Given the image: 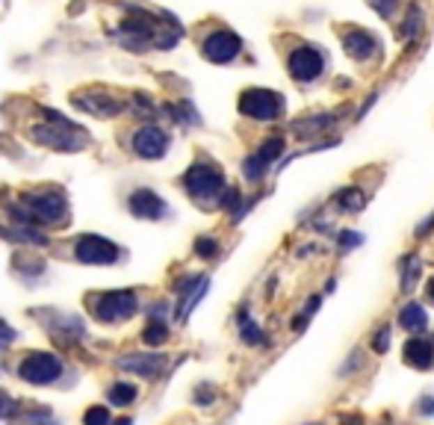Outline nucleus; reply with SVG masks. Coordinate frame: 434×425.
I'll use <instances>...</instances> for the list:
<instances>
[{"instance_id":"nucleus-7","label":"nucleus","mask_w":434,"mask_h":425,"mask_svg":"<svg viewBox=\"0 0 434 425\" xmlns=\"http://www.w3.org/2000/svg\"><path fill=\"white\" fill-rule=\"evenodd\" d=\"M18 375L27 384H51L62 375V360L51 352H33L24 357V364L18 366Z\"/></svg>"},{"instance_id":"nucleus-32","label":"nucleus","mask_w":434,"mask_h":425,"mask_svg":"<svg viewBox=\"0 0 434 425\" xmlns=\"http://www.w3.org/2000/svg\"><path fill=\"white\" fill-rule=\"evenodd\" d=\"M417 414L419 417H434V396H423V399H419Z\"/></svg>"},{"instance_id":"nucleus-36","label":"nucleus","mask_w":434,"mask_h":425,"mask_svg":"<svg viewBox=\"0 0 434 425\" xmlns=\"http://www.w3.org/2000/svg\"><path fill=\"white\" fill-rule=\"evenodd\" d=\"M113 425H133V422H130L127 417H124V419H118V422H113Z\"/></svg>"},{"instance_id":"nucleus-22","label":"nucleus","mask_w":434,"mask_h":425,"mask_svg":"<svg viewBox=\"0 0 434 425\" xmlns=\"http://www.w3.org/2000/svg\"><path fill=\"white\" fill-rule=\"evenodd\" d=\"M423 9H419L417 3H411V9H408V18H405V39L408 42H414L417 39V36H419V30H423Z\"/></svg>"},{"instance_id":"nucleus-1","label":"nucleus","mask_w":434,"mask_h":425,"mask_svg":"<svg viewBox=\"0 0 434 425\" xmlns=\"http://www.w3.org/2000/svg\"><path fill=\"white\" fill-rule=\"evenodd\" d=\"M127 12L130 15L118 21V27L109 30V36L127 51H169L183 36L175 18L157 15V12H148L139 6H127Z\"/></svg>"},{"instance_id":"nucleus-24","label":"nucleus","mask_w":434,"mask_h":425,"mask_svg":"<svg viewBox=\"0 0 434 425\" xmlns=\"http://www.w3.org/2000/svg\"><path fill=\"white\" fill-rule=\"evenodd\" d=\"M269 171V162L260 157V154H251L245 162H242V174H245V180H260L263 174Z\"/></svg>"},{"instance_id":"nucleus-23","label":"nucleus","mask_w":434,"mask_h":425,"mask_svg":"<svg viewBox=\"0 0 434 425\" xmlns=\"http://www.w3.org/2000/svg\"><path fill=\"white\" fill-rule=\"evenodd\" d=\"M419 272H423V263H419L417 257H405L402 263V290H414L417 281H419Z\"/></svg>"},{"instance_id":"nucleus-18","label":"nucleus","mask_w":434,"mask_h":425,"mask_svg":"<svg viewBox=\"0 0 434 425\" xmlns=\"http://www.w3.org/2000/svg\"><path fill=\"white\" fill-rule=\"evenodd\" d=\"M334 204H337L343 212H357L364 207V192L355 190V186H346V190H340L334 195Z\"/></svg>"},{"instance_id":"nucleus-16","label":"nucleus","mask_w":434,"mask_h":425,"mask_svg":"<svg viewBox=\"0 0 434 425\" xmlns=\"http://www.w3.org/2000/svg\"><path fill=\"white\" fill-rule=\"evenodd\" d=\"M343 47H346V54H349L352 59H361V62L378 56V51H381L378 39L372 33H366V30H349L343 36Z\"/></svg>"},{"instance_id":"nucleus-12","label":"nucleus","mask_w":434,"mask_h":425,"mask_svg":"<svg viewBox=\"0 0 434 425\" xmlns=\"http://www.w3.org/2000/svg\"><path fill=\"white\" fill-rule=\"evenodd\" d=\"M133 151L139 154V157H145V160L166 157V151H169V133L154 128V124H148V128L133 133Z\"/></svg>"},{"instance_id":"nucleus-17","label":"nucleus","mask_w":434,"mask_h":425,"mask_svg":"<svg viewBox=\"0 0 434 425\" xmlns=\"http://www.w3.org/2000/svg\"><path fill=\"white\" fill-rule=\"evenodd\" d=\"M399 325H402V331H408L411 337L423 334V331L428 328V314H426V307L417 304V302H408V304L399 310Z\"/></svg>"},{"instance_id":"nucleus-27","label":"nucleus","mask_w":434,"mask_h":425,"mask_svg":"<svg viewBox=\"0 0 434 425\" xmlns=\"http://www.w3.org/2000/svg\"><path fill=\"white\" fill-rule=\"evenodd\" d=\"M387 348H390V328H387V325H381V328L375 331V337H372V352L384 355Z\"/></svg>"},{"instance_id":"nucleus-8","label":"nucleus","mask_w":434,"mask_h":425,"mask_svg":"<svg viewBox=\"0 0 434 425\" xmlns=\"http://www.w3.org/2000/svg\"><path fill=\"white\" fill-rule=\"evenodd\" d=\"M74 257L86 266H109L118 260V248L98 233H83L74 245Z\"/></svg>"},{"instance_id":"nucleus-6","label":"nucleus","mask_w":434,"mask_h":425,"mask_svg":"<svg viewBox=\"0 0 434 425\" xmlns=\"http://www.w3.org/2000/svg\"><path fill=\"white\" fill-rule=\"evenodd\" d=\"M136 293L133 290H116L95 298V316L101 322H124L136 314Z\"/></svg>"},{"instance_id":"nucleus-33","label":"nucleus","mask_w":434,"mask_h":425,"mask_svg":"<svg viewBox=\"0 0 434 425\" xmlns=\"http://www.w3.org/2000/svg\"><path fill=\"white\" fill-rule=\"evenodd\" d=\"M12 340H15V331H12L9 325H6L3 319H0V348H6Z\"/></svg>"},{"instance_id":"nucleus-11","label":"nucleus","mask_w":434,"mask_h":425,"mask_svg":"<svg viewBox=\"0 0 434 425\" xmlns=\"http://www.w3.org/2000/svg\"><path fill=\"white\" fill-rule=\"evenodd\" d=\"M71 101H74V107H77V109L89 112V116H98V118H113V116H118V112L124 109V104L118 101L113 92H101V89L77 92Z\"/></svg>"},{"instance_id":"nucleus-31","label":"nucleus","mask_w":434,"mask_h":425,"mask_svg":"<svg viewBox=\"0 0 434 425\" xmlns=\"http://www.w3.org/2000/svg\"><path fill=\"white\" fill-rule=\"evenodd\" d=\"M369 3H372V9H375L381 18H390L396 12V6H399V0H369Z\"/></svg>"},{"instance_id":"nucleus-19","label":"nucleus","mask_w":434,"mask_h":425,"mask_svg":"<svg viewBox=\"0 0 434 425\" xmlns=\"http://www.w3.org/2000/svg\"><path fill=\"white\" fill-rule=\"evenodd\" d=\"M240 337H242L248 346H260V343L266 340L263 331H260V325L251 322V316H248V310H242V314H240Z\"/></svg>"},{"instance_id":"nucleus-14","label":"nucleus","mask_w":434,"mask_h":425,"mask_svg":"<svg viewBox=\"0 0 434 425\" xmlns=\"http://www.w3.org/2000/svg\"><path fill=\"white\" fill-rule=\"evenodd\" d=\"M402 360L408 366L419 369V372L431 369L434 366V340H428V337H423V334L408 337L405 348H402Z\"/></svg>"},{"instance_id":"nucleus-37","label":"nucleus","mask_w":434,"mask_h":425,"mask_svg":"<svg viewBox=\"0 0 434 425\" xmlns=\"http://www.w3.org/2000/svg\"><path fill=\"white\" fill-rule=\"evenodd\" d=\"M304 425H319V422H304Z\"/></svg>"},{"instance_id":"nucleus-35","label":"nucleus","mask_w":434,"mask_h":425,"mask_svg":"<svg viewBox=\"0 0 434 425\" xmlns=\"http://www.w3.org/2000/svg\"><path fill=\"white\" fill-rule=\"evenodd\" d=\"M426 298H428V302L434 304V275H431V281L426 284Z\"/></svg>"},{"instance_id":"nucleus-21","label":"nucleus","mask_w":434,"mask_h":425,"mask_svg":"<svg viewBox=\"0 0 434 425\" xmlns=\"http://www.w3.org/2000/svg\"><path fill=\"white\" fill-rule=\"evenodd\" d=\"M109 402L118 405V408H124V405L136 402V387H133V384H127V381L113 384V387H109Z\"/></svg>"},{"instance_id":"nucleus-15","label":"nucleus","mask_w":434,"mask_h":425,"mask_svg":"<svg viewBox=\"0 0 434 425\" xmlns=\"http://www.w3.org/2000/svg\"><path fill=\"white\" fill-rule=\"evenodd\" d=\"M118 369L136 372L139 378H157V375L166 369V355H142V352L124 355V357H118Z\"/></svg>"},{"instance_id":"nucleus-4","label":"nucleus","mask_w":434,"mask_h":425,"mask_svg":"<svg viewBox=\"0 0 434 425\" xmlns=\"http://www.w3.org/2000/svg\"><path fill=\"white\" fill-rule=\"evenodd\" d=\"M183 186H186V192L201 204L219 201L228 190L225 174H222V169H216L213 162H195V166H189L186 174H183Z\"/></svg>"},{"instance_id":"nucleus-29","label":"nucleus","mask_w":434,"mask_h":425,"mask_svg":"<svg viewBox=\"0 0 434 425\" xmlns=\"http://www.w3.org/2000/svg\"><path fill=\"white\" fill-rule=\"evenodd\" d=\"M195 252L201 257H213V254H219V242L210 240V236H201V240L195 242Z\"/></svg>"},{"instance_id":"nucleus-10","label":"nucleus","mask_w":434,"mask_h":425,"mask_svg":"<svg viewBox=\"0 0 434 425\" xmlns=\"http://www.w3.org/2000/svg\"><path fill=\"white\" fill-rule=\"evenodd\" d=\"M242 51V42H240V36L237 33H231V30H216V33H210L204 45H201V54L210 59V62H216V65H225V62L231 59H237Z\"/></svg>"},{"instance_id":"nucleus-2","label":"nucleus","mask_w":434,"mask_h":425,"mask_svg":"<svg viewBox=\"0 0 434 425\" xmlns=\"http://www.w3.org/2000/svg\"><path fill=\"white\" fill-rule=\"evenodd\" d=\"M12 216L27 224H59L68 219V201L56 190H33L21 195V204Z\"/></svg>"},{"instance_id":"nucleus-9","label":"nucleus","mask_w":434,"mask_h":425,"mask_svg":"<svg viewBox=\"0 0 434 425\" xmlns=\"http://www.w3.org/2000/svg\"><path fill=\"white\" fill-rule=\"evenodd\" d=\"M287 68H290V77L295 83H313L322 77V71H325V56H322L316 47L302 45L290 54Z\"/></svg>"},{"instance_id":"nucleus-25","label":"nucleus","mask_w":434,"mask_h":425,"mask_svg":"<svg viewBox=\"0 0 434 425\" xmlns=\"http://www.w3.org/2000/svg\"><path fill=\"white\" fill-rule=\"evenodd\" d=\"M169 112L175 116V121H186V124H198L201 118H198V112L189 107V101H183V104H171Z\"/></svg>"},{"instance_id":"nucleus-5","label":"nucleus","mask_w":434,"mask_h":425,"mask_svg":"<svg viewBox=\"0 0 434 425\" xmlns=\"http://www.w3.org/2000/svg\"><path fill=\"white\" fill-rule=\"evenodd\" d=\"M240 112L254 121H275L284 112V98L272 89H245L240 95Z\"/></svg>"},{"instance_id":"nucleus-28","label":"nucleus","mask_w":434,"mask_h":425,"mask_svg":"<svg viewBox=\"0 0 434 425\" xmlns=\"http://www.w3.org/2000/svg\"><path fill=\"white\" fill-rule=\"evenodd\" d=\"M361 242H364V236L357 233V231H343V233H337V245L346 248V252H349V248H355V245H361Z\"/></svg>"},{"instance_id":"nucleus-26","label":"nucleus","mask_w":434,"mask_h":425,"mask_svg":"<svg viewBox=\"0 0 434 425\" xmlns=\"http://www.w3.org/2000/svg\"><path fill=\"white\" fill-rule=\"evenodd\" d=\"M83 425H109V410L104 405H98V408H89L83 414Z\"/></svg>"},{"instance_id":"nucleus-34","label":"nucleus","mask_w":434,"mask_h":425,"mask_svg":"<svg viewBox=\"0 0 434 425\" xmlns=\"http://www.w3.org/2000/svg\"><path fill=\"white\" fill-rule=\"evenodd\" d=\"M15 402H12L9 396H0V417H9V414H15Z\"/></svg>"},{"instance_id":"nucleus-3","label":"nucleus","mask_w":434,"mask_h":425,"mask_svg":"<svg viewBox=\"0 0 434 425\" xmlns=\"http://www.w3.org/2000/svg\"><path fill=\"white\" fill-rule=\"evenodd\" d=\"M45 124L39 128H33V139L39 145H47V148H56V151H80V148L89 142V136H86L83 128H77L74 121H65L54 109H42Z\"/></svg>"},{"instance_id":"nucleus-20","label":"nucleus","mask_w":434,"mask_h":425,"mask_svg":"<svg viewBox=\"0 0 434 425\" xmlns=\"http://www.w3.org/2000/svg\"><path fill=\"white\" fill-rule=\"evenodd\" d=\"M142 340L148 346H163L169 340V325L163 319H151L145 325V331H142Z\"/></svg>"},{"instance_id":"nucleus-13","label":"nucleus","mask_w":434,"mask_h":425,"mask_svg":"<svg viewBox=\"0 0 434 425\" xmlns=\"http://www.w3.org/2000/svg\"><path fill=\"white\" fill-rule=\"evenodd\" d=\"M127 207H130V212L136 219H148V222H157V219H163L169 212V204L157 192H151V190H136L127 198Z\"/></svg>"},{"instance_id":"nucleus-30","label":"nucleus","mask_w":434,"mask_h":425,"mask_svg":"<svg viewBox=\"0 0 434 425\" xmlns=\"http://www.w3.org/2000/svg\"><path fill=\"white\" fill-rule=\"evenodd\" d=\"M195 402L198 405H213L216 402V390H213V387H207V384H198L195 387Z\"/></svg>"}]
</instances>
